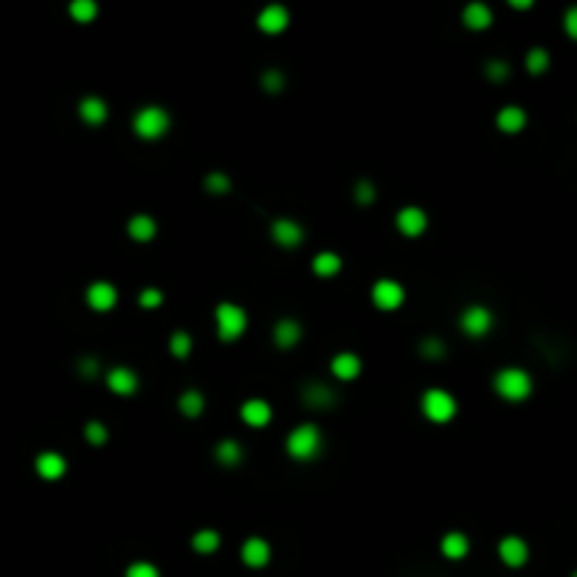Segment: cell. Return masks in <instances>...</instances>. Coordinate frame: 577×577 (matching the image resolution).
<instances>
[{
    "label": "cell",
    "mask_w": 577,
    "mask_h": 577,
    "mask_svg": "<svg viewBox=\"0 0 577 577\" xmlns=\"http://www.w3.org/2000/svg\"><path fill=\"white\" fill-rule=\"evenodd\" d=\"M271 237H274V242L279 245V248H296V245H301V239H304V228L296 222V220H276L274 225H271Z\"/></svg>",
    "instance_id": "obj_13"
},
{
    "label": "cell",
    "mask_w": 577,
    "mask_h": 577,
    "mask_svg": "<svg viewBox=\"0 0 577 577\" xmlns=\"http://www.w3.org/2000/svg\"><path fill=\"white\" fill-rule=\"evenodd\" d=\"M394 222H397V231H400V234H406V237H420V234L428 228V215H426L423 209H417V206H406V209L397 212Z\"/></svg>",
    "instance_id": "obj_9"
},
{
    "label": "cell",
    "mask_w": 577,
    "mask_h": 577,
    "mask_svg": "<svg viewBox=\"0 0 577 577\" xmlns=\"http://www.w3.org/2000/svg\"><path fill=\"white\" fill-rule=\"evenodd\" d=\"M228 186H231V180H228V175H222V172H212L209 178H206V189L209 192H228Z\"/></svg>",
    "instance_id": "obj_38"
},
{
    "label": "cell",
    "mask_w": 577,
    "mask_h": 577,
    "mask_svg": "<svg viewBox=\"0 0 577 577\" xmlns=\"http://www.w3.org/2000/svg\"><path fill=\"white\" fill-rule=\"evenodd\" d=\"M139 301H141V307H158V304L163 301V296H161V290L158 288H146Z\"/></svg>",
    "instance_id": "obj_39"
},
{
    "label": "cell",
    "mask_w": 577,
    "mask_h": 577,
    "mask_svg": "<svg viewBox=\"0 0 577 577\" xmlns=\"http://www.w3.org/2000/svg\"><path fill=\"white\" fill-rule=\"evenodd\" d=\"M496 124H499V130H502V133H507V136H515V133H521V130L527 127V113H524L521 107H515V104H507V107H502V110H499Z\"/></svg>",
    "instance_id": "obj_18"
},
{
    "label": "cell",
    "mask_w": 577,
    "mask_h": 577,
    "mask_svg": "<svg viewBox=\"0 0 577 577\" xmlns=\"http://www.w3.org/2000/svg\"><path fill=\"white\" fill-rule=\"evenodd\" d=\"M459 327H462V333L470 335V338H485V335L493 330V313H490L487 307H482V304H473V307H468V310L462 313Z\"/></svg>",
    "instance_id": "obj_6"
},
{
    "label": "cell",
    "mask_w": 577,
    "mask_h": 577,
    "mask_svg": "<svg viewBox=\"0 0 577 577\" xmlns=\"http://www.w3.org/2000/svg\"><path fill=\"white\" fill-rule=\"evenodd\" d=\"M403 298H406L403 285H397V282H392V279H380V282L372 285V301H374V307H380V310H397V307L403 304Z\"/></svg>",
    "instance_id": "obj_7"
},
{
    "label": "cell",
    "mask_w": 577,
    "mask_h": 577,
    "mask_svg": "<svg viewBox=\"0 0 577 577\" xmlns=\"http://www.w3.org/2000/svg\"><path fill=\"white\" fill-rule=\"evenodd\" d=\"M509 6H515V9H529L532 3H529V0H509Z\"/></svg>",
    "instance_id": "obj_42"
},
{
    "label": "cell",
    "mask_w": 577,
    "mask_h": 577,
    "mask_svg": "<svg viewBox=\"0 0 577 577\" xmlns=\"http://www.w3.org/2000/svg\"><path fill=\"white\" fill-rule=\"evenodd\" d=\"M487 79H490V82H505L507 76H509V65H507L505 60H490V63H487Z\"/></svg>",
    "instance_id": "obj_34"
},
{
    "label": "cell",
    "mask_w": 577,
    "mask_h": 577,
    "mask_svg": "<svg viewBox=\"0 0 577 577\" xmlns=\"http://www.w3.org/2000/svg\"><path fill=\"white\" fill-rule=\"evenodd\" d=\"M169 127H172V119H169V113H166L163 107H158V104H146V107H141V110L133 116V130H136V136L144 139V141H158V139H163V136L169 133Z\"/></svg>",
    "instance_id": "obj_1"
},
{
    "label": "cell",
    "mask_w": 577,
    "mask_h": 577,
    "mask_svg": "<svg viewBox=\"0 0 577 577\" xmlns=\"http://www.w3.org/2000/svg\"><path fill=\"white\" fill-rule=\"evenodd\" d=\"M423 414L431 420V423H451L456 417V400L451 392L445 389H431L423 394Z\"/></svg>",
    "instance_id": "obj_5"
},
{
    "label": "cell",
    "mask_w": 577,
    "mask_h": 577,
    "mask_svg": "<svg viewBox=\"0 0 577 577\" xmlns=\"http://www.w3.org/2000/svg\"><path fill=\"white\" fill-rule=\"evenodd\" d=\"M85 298H87L90 310H96V313H107V310L116 307V301H119V290H116V285H110V282H93L90 288L85 290Z\"/></svg>",
    "instance_id": "obj_8"
},
{
    "label": "cell",
    "mask_w": 577,
    "mask_h": 577,
    "mask_svg": "<svg viewBox=\"0 0 577 577\" xmlns=\"http://www.w3.org/2000/svg\"><path fill=\"white\" fill-rule=\"evenodd\" d=\"M274 338H276V347H282V350L296 347V344L301 341V327H298V321L282 318V321L276 324V330H274Z\"/></svg>",
    "instance_id": "obj_24"
},
{
    "label": "cell",
    "mask_w": 577,
    "mask_h": 577,
    "mask_svg": "<svg viewBox=\"0 0 577 577\" xmlns=\"http://www.w3.org/2000/svg\"><path fill=\"white\" fill-rule=\"evenodd\" d=\"M124 577H161V572H158V566H152L146 561H139V563H130V569H127Z\"/></svg>",
    "instance_id": "obj_37"
},
{
    "label": "cell",
    "mask_w": 577,
    "mask_h": 577,
    "mask_svg": "<svg viewBox=\"0 0 577 577\" xmlns=\"http://www.w3.org/2000/svg\"><path fill=\"white\" fill-rule=\"evenodd\" d=\"M239 555H242V563H245V566L262 569V566L271 563V544H268L265 538H248V541L242 544Z\"/></svg>",
    "instance_id": "obj_12"
},
{
    "label": "cell",
    "mask_w": 577,
    "mask_h": 577,
    "mask_svg": "<svg viewBox=\"0 0 577 577\" xmlns=\"http://www.w3.org/2000/svg\"><path fill=\"white\" fill-rule=\"evenodd\" d=\"M79 119L85 124H102L107 119V104L99 96H85L79 102Z\"/></svg>",
    "instance_id": "obj_20"
},
{
    "label": "cell",
    "mask_w": 577,
    "mask_h": 577,
    "mask_svg": "<svg viewBox=\"0 0 577 577\" xmlns=\"http://www.w3.org/2000/svg\"><path fill=\"white\" fill-rule=\"evenodd\" d=\"M215 459L225 468H234L242 462V445L237 439H222L215 448Z\"/></svg>",
    "instance_id": "obj_26"
},
{
    "label": "cell",
    "mask_w": 577,
    "mask_h": 577,
    "mask_svg": "<svg viewBox=\"0 0 577 577\" xmlns=\"http://www.w3.org/2000/svg\"><path fill=\"white\" fill-rule=\"evenodd\" d=\"M85 439H87L90 445H104V442H107V428H104L102 423L90 420V423L85 426Z\"/></svg>",
    "instance_id": "obj_32"
},
{
    "label": "cell",
    "mask_w": 577,
    "mask_h": 577,
    "mask_svg": "<svg viewBox=\"0 0 577 577\" xmlns=\"http://www.w3.org/2000/svg\"><path fill=\"white\" fill-rule=\"evenodd\" d=\"M374 186H372V180H358L355 183V200L361 203V206H369L372 200H374Z\"/></svg>",
    "instance_id": "obj_36"
},
{
    "label": "cell",
    "mask_w": 577,
    "mask_h": 577,
    "mask_svg": "<svg viewBox=\"0 0 577 577\" xmlns=\"http://www.w3.org/2000/svg\"><path fill=\"white\" fill-rule=\"evenodd\" d=\"M79 372H82L85 377H93V374L99 372V361H96V358H82V363H79Z\"/></svg>",
    "instance_id": "obj_41"
},
{
    "label": "cell",
    "mask_w": 577,
    "mask_h": 577,
    "mask_svg": "<svg viewBox=\"0 0 577 577\" xmlns=\"http://www.w3.org/2000/svg\"><path fill=\"white\" fill-rule=\"evenodd\" d=\"M462 23L470 28V31H485V28H490V23H493V11H490V6H485V3H468L465 9H462Z\"/></svg>",
    "instance_id": "obj_16"
},
{
    "label": "cell",
    "mask_w": 577,
    "mask_h": 577,
    "mask_svg": "<svg viewBox=\"0 0 577 577\" xmlns=\"http://www.w3.org/2000/svg\"><path fill=\"white\" fill-rule=\"evenodd\" d=\"M285 451H288V456L298 459V462L316 459L318 451H321V431L316 426H310V423L296 426L285 439Z\"/></svg>",
    "instance_id": "obj_2"
},
{
    "label": "cell",
    "mask_w": 577,
    "mask_h": 577,
    "mask_svg": "<svg viewBox=\"0 0 577 577\" xmlns=\"http://www.w3.org/2000/svg\"><path fill=\"white\" fill-rule=\"evenodd\" d=\"M493 386H496V392H499L505 400H509V403H521V400H527L529 392H532V377H529L524 369L509 366V369H502V372L496 374Z\"/></svg>",
    "instance_id": "obj_3"
},
{
    "label": "cell",
    "mask_w": 577,
    "mask_h": 577,
    "mask_svg": "<svg viewBox=\"0 0 577 577\" xmlns=\"http://www.w3.org/2000/svg\"><path fill=\"white\" fill-rule=\"evenodd\" d=\"M420 352H423L426 358L436 361V358H442V355H445V344H442L439 338H426V341L420 344Z\"/></svg>",
    "instance_id": "obj_35"
},
{
    "label": "cell",
    "mask_w": 577,
    "mask_h": 577,
    "mask_svg": "<svg viewBox=\"0 0 577 577\" xmlns=\"http://www.w3.org/2000/svg\"><path fill=\"white\" fill-rule=\"evenodd\" d=\"M215 321H217V335H220V341H237V338L245 333V327H248L245 310L237 307V304H231V301L217 304Z\"/></svg>",
    "instance_id": "obj_4"
},
{
    "label": "cell",
    "mask_w": 577,
    "mask_h": 577,
    "mask_svg": "<svg viewBox=\"0 0 577 577\" xmlns=\"http://www.w3.org/2000/svg\"><path fill=\"white\" fill-rule=\"evenodd\" d=\"M288 23H290V11L285 6H279V3L265 6V9L259 11V17H257L259 31H265V34H279V31L288 28Z\"/></svg>",
    "instance_id": "obj_10"
},
{
    "label": "cell",
    "mask_w": 577,
    "mask_h": 577,
    "mask_svg": "<svg viewBox=\"0 0 577 577\" xmlns=\"http://www.w3.org/2000/svg\"><path fill=\"white\" fill-rule=\"evenodd\" d=\"M178 406H180V411H183L186 417H200L203 409H206V397H203L200 392L192 389V392H183V394H180Z\"/></svg>",
    "instance_id": "obj_27"
},
{
    "label": "cell",
    "mask_w": 577,
    "mask_h": 577,
    "mask_svg": "<svg viewBox=\"0 0 577 577\" xmlns=\"http://www.w3.org/2000/svg\"><path fill=\"white\" fill-rule=\"evenodd\" d=\"M330 369H333V374L338 377V380H355L358 374H361V358L355 355V352H338L335 358H333V363H330Z\"/></svg>",
    "instance_id": "obj_19"
},
{
    "label": "cell",
    "mask_w": 577,
    "mask_h": 577,
    "mask_svg": "<svg viewBox=\"0 0 577 577\" xmlns=\"http://www.w3.org/2000/svg\"><path fill=\"white\" fill-rule=\"evenodd\" d=\"M499 555H502V561H505L507 566L518 569V566L527 563V558H529V546H527V541H521L518 535H507L505 541L499 544Z\"/></svg>",
    "instance_id": "obj_14"
},
{
    "label": "cell",
    "mask_w": 577,
    "mask_h": 577,
    "mask_svg": "<svg viewBox=\"0 0 577 577\" xmlns=\"http://www.w3.org/2000/svg\"><path fill=\"white\" fill-rule=\"evenodd\" d=\"M262 87H265L268 93H279V90L285 87V76H282V71L271 68V71L262 73Z\"/></svg>",
    "instance_id": "obj_33"
},
{
    "label": "cell",
    "mask_w": 577,
    "mask_h": 577,
    "mask_svg": "<svg viewBox=\"0 0 577 577\" xmlns=\"http://www.w3.org/2000/svg\"><path fill=\"white\" fill-rule=\"evenodd\" d=\"M439 549H442L445 558H451V561H462V558L470 552V541H468V535H462V532H448V535L442 538Z\"/></svg>",
    "instance_id": "obj_21"
},
{
    "label": "cell",
    "mask_w": 577,
    "mask_h": 577,
    "mask_svg": "<svg viewBox=\"0 0 577 577\" xmlns=\"http://www.w3.org/2000/svg\"><path fill=\"white\" fill-rule=\"evenodd\" d=\"M217 546H220V532H215V529H200V532H195V538H192V549L200 552V555L215 552Z\"/></svg>",
    "instance_id": "obj_28"
},
{
    "label": "cell",
    "mask_w": 577,
    "mask_h": 577,
    "mask_svg": "<svg viewBox=\"0 0 577 577\" xmlns=\"http://www.w3.org/2000/svg\"><path fill=\"white\" fill-rule=\"evenodd\" d=\"M107 389L116 394H133L139 389V374L127 366H116L107 372Z\"/></svg>",
    "instance_id": "obj_17"
},
{
    "label": "cell",
    "mask_w": 577,
    "mask_h": 577,
    "mask_svg": "<svg viewBox=\"0 0 577 577\" xmlns=\"http://www.w3.org/2000/svg\"><path fill=\"white\" fill-rule=\"evenodd\" d=\"M563 28H566V34H569L572 40H577V6H572V9L566 11V17H563Z\"/></svg>",
    "instance_id": "obj_40"
},
{
    "label": "cell",
    "mask_w": 577,
    "mask_h": 577,
    "mask_svg": "<svg viewBox=\"0 0 577 577\" xmlns=\"http://www.w3.org/2000/svg\"><path fill=\"white\" fill-rule=\"evenodd\" d=\"M169 352H172L175 358H189V352H192V338H189L186 333H172V338H169Z\"/></svg>",
    "instance_id": "obj_30"
},
{
    "label": "cell",
    "mask_w": 577,
    "mask_h": 577,
    "mask_svg": "<svg viewBox=\"0 0 577 577\" xmlns=\"http://www.w3.org/2000/svg\"><path fill=\"white\" fill-rule=\"evenodd\" d=\"M572 577H577V572H575V575H572Z\"/></svg>",
    "instance_id": "obj_43"
},
{
    "label": "cell",
    "mask_w": 577,
    "mask_h": 577,
    "mask_svg": "<svg viewBox=\"0 0 577 577\" xmlns=\"http://www.w3.org/2000/svg\"><path fill=\"white\" fill-rule=\"evenodd\" d=\"M34 468H37L40 479L57 482V479H63V476H65V470H68V462H65V459H63L60 453H54V451H45V453H40V456H37Z\"/></svg>",
    "instance_id": "obj_15"
},
{
    "label": "cell",
    "mask_w": 577,
    "mask_h": 577,
    "mask_svg": "<svg viewBox=\"0 0 577 577\" xmlns=\"http://www.w3.org/2000/svg\"><path fill=\"white\" fill-rule=\"evenodd\" d=\"M549 68V54L544 48H532L527 54V71L529 73H544Z\"/></svg>",
    "instance_id": "obj_31"
},
{
    "label": "cell",
    "mask_w": 577,
    "mask_h": 577,
    "mask_svg": "<svg viewBox=\"0 0 577 577\" xmlns=\"http://www.w3.org/2000/svg\"><path fill=\"white\" fill-rule=\"evenodd\" d=\"M239 417H242V423L251 426V428H265V426L271 423V417H274V409H271L268 400H257V397H254V400H245V403H242Z\"/></svg>",
    "instance_id": "obj_11"
},
{
    "label": "cell",
    "mask_w": 577,
    "mask_h": 577,
    "mask_svg": "<svg viewBox=\"0 0 577 577\" xmlns=\"http://www.w3.org/2000/svg\"><path fill=\"white\" fill-rule=\"evenodd\" d=\"M304 403H307V406H313V409H330V406L335 403V394H333V389H330V386H324V383L313 380V383L304 389Z\"/></svg>",
    "instance_id": "obj_22"
},
{
    "label": "cell",
    "mask_w": 577,
    "mask_h": 577,
    "mask_svg": "<svg viewBox=\"0 0 577 577\" xmlns=\"http://www.w3.org/2000/svg\"><path fill=\"white\" fill-rule=\"evenodd\" d=\"M341 257L338 254H333V251H321V254H316V259H313V271H316V276H321V279H330V276H335V274H341Z\"/></svg>",
    "instance_id": "obj_25"
},
{
    "label": "cell",
    "mask_w": 577,
    "mask_h": 577,
    "mask_svg": "<svg viewBox=\"0 0 577 577\" xmlns=\"http://www.w3.org/2000/svg\"><path fill=\"white\" fill-rule=\"evenodd\" d=\"M127 234H130L136 242H149V239L158 234V225H155V220L149 215H136V217H130V222H127Z\"/></svg>",
    "instance_id": "obj_23"
},
{
    "label": "cell",
    "mask_w": 577,
    "mask_h": 577,
    "mask_svg": "<svg viewBox=\"0 0 577 577\" xmlns=\"http://www.w3.org/2000/svg\"><path fill=\"white\" fill-rule=\"evenodd\" d=\"M99 14L96 0H73L71 3V17L76 23H93Z\"/></svg>",
    "instance_id": "obj_29"
}]
</instances>
